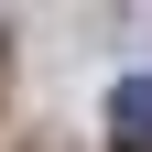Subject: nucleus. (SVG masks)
<instances>
[{"mask_svg":"<svg viewBox=\"0 0 152 152\" xmlns=\"http://www.w3.org/2000/svg\"><path fill=\"white\" fill-rule=\"evenodd\" d=\"M109 120H120L130 152H152V76H120V87H109Z\"/></svg>","mask_w":152,"mask_h":152,"instance_id":"nucleus-1","label":"nucleus"}]
</instances>
